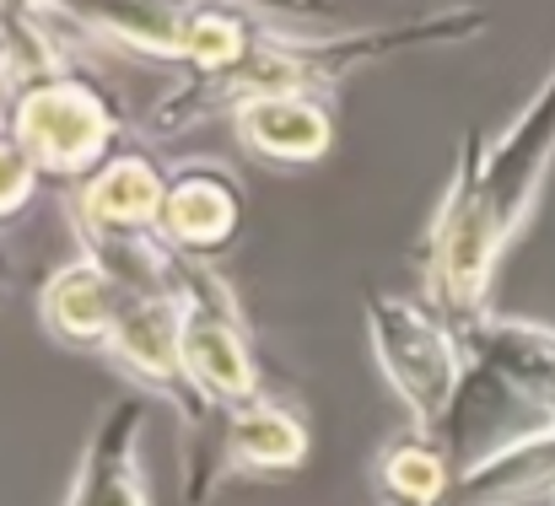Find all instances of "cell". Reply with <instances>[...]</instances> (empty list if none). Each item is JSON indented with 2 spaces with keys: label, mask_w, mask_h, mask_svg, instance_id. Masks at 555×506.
<instances>
[{
  "label": "cell",
  "mask_w": 555,
  "mask_h": 506,
  "mask_svg": "<svg viewBox=\"0 0 555 506\" xmlns=\"http://www.w3.org/2000/svg\"><path fill=\"white\" fill-rule=\"evenodd\" d=\"M555 146V87L534 103V114L491 152L464 157L453 189L442 194V210L426 232V291L431 308L464 335L486 319V286L491 270L518 232L524 210L534 205V189L545 178Z\"/></svg>",
  "instance_id": "obj_1"
},
{
  "label": "cell",
  "mask_w": 555,
  "mask_h": 506,
  "mask_svg": "<svg viewBox=\"0 0 555 506\" xmlns=\"http://www.w3.org/2000/svg\"><path fill=\"white\" fill-rule=\"evenodd\" d=\"M362 313H367L372 355H377L388 388L404 399L410 426L437 437L448 426V410H453V399L464 388V366H469L459 329L437 308H421L383 286H367Z\"/></svg>",
  "instance_id": "obj_2"
},
{
  "label": "cell",
  "mask_w": 555,
  "mask_h": 506,
  "mask_svg": "<svg viewBox=\"0 0 555 506\" xmlns=\"http://www.w3.org/2000/svg\"><path fill=\"white\" fill-rule=\"evenodd\" d=\"M163 286L179 308V350H184L189 382L221 410L259 399L254 339H248V324H243L232 291L199 259L179 254L173 243H168V259H163Z\"/></svg>",
  "instance_id": "obj_3"
},
{
  "label": "cell",
  "mask_w": 555,
  "mask_h": 506,
  "mask_svg": "<svg viewBox=\"0 0 555 506\" xmlns=\"http://www.w3.org/2000/svg\"><path fill=\"white\" fill-rule=\"evenodd\" d=\"M11 135L38 172H87L114 135V114L87 81L60 76V81H38L33 92H22Z\"/></svg>",
  "instance_id": "obj_4"
},
{
  "label": "cell",
  "mask_w": 555,
  "mask_h": 506,
  "mask_svg": "<svg viewBox=\"0 0 555 506\" xmlns=\"http://www.w3.org/2000/svg\"><path fill=\"white\" fill-rule=\"evenodd\" d=\"M119 302H125V281L114 270H103L92 254H76L70 264H60L43 291H38V319L43 329L76 350H108L114 335V319H119Z\"/></svg>",
  "instance_id": "obj_5"
},
{
  "label": "cell",
  "mask_w": 555,
  "mask_h": 506,
  "mask_svg": "<svg viewBox=\"0 0 555 506\" xmlns=\"http://www.w3.org/2000/svg\"><path fill=\"white\" fill-rule=\"evenodd\" d=\"M534 496H555V420L507 437L480 464H469L448 506H524Z\"/></svg>",
  "instance_id": "obj_6"
},
{
  "label": "cell",
  "mask_w": 555,
  "mask_h": 506,
  "mask_svg": "<svg viewBox=\"0 0 555 506\" xmlns=\"http://www.w3.org/2000/svg\"><path fill=\"white\" fill-rule=\"evenodd\" d=\"M141 431H146V404L125 399L103 415V426L92 431L76 485L65 506H146V480H141Z\"/></svg>",
  "instance_id": "obj_7"
},
{
  "label": "cell",
  "mask_w": 555,
  "mask_h": 506,
  "mask_svg": "<svg viewBox=\"0 0 555 506\" xmlns=\"http://www.w3.org/2000/svg\"><path fill=\"white\" fill-rule=\"evenodd\" d=\"M237 221H243V194H237L232 172L210 168V163H194V168H184L168 183L157 232H163L179 254L199 259V254L227 248L232 232H237Z\"/></svg>",
  "instance_id": "obj_8"
},
{
  "label": "cell",
  "mask_w": 555,
  "mask_h": 506,
  "mask_svg": "<svg viewBox=\"0 0 555 506\" xmlns=\"http://www.w3.org/2000/svg\"><path fill=\"white\" fill-rule=\"evenodd\" d=\"M308 426L297 410L275 404L270 393L221 410V464L227 475H292L308 464Z\"/></svg>",
  "instance_id": "obj_9"
},
{
  "label": "cell",
  "mask_w": 555,
  "mask_h": 506,
  "mask_svg": "<svg viewBox=\"0 0 555 506\" xmlns=\"http://www.w3.org/2000/svg\"><path fill=\"white\" fill-rule=\"evenodd\" d=\"M163 194H168V183L146 157L103 163L98 178H87V189L76 194L81 237H98V232H157Z\"/></svg>",
  "instance_id": "obj_10"
},
{
  "label": "cell",
  "mask_w": 555,
  "mask_h": 506,
  "mask_svg": "<svg viewBox=\"0 0 555 506\" xmlns=\"http://www.w3.org/2000/svg\"><path fill=\"white\" fill-rule=\"evenodd\" d=\"M237 135L275 163H319L330 152V119L319 103L297 98V92H264V98H243L237 108Z\"/></svg>",
  "instance_id": "obj_11"
},
{
  "label": "cell",
  "mask_w": 555,
  "mask_h": 506,
  "mask_svg": "<svg viewBox=\"0 0 555 506\" xmlns=\"http://www.w3.org/2000/svg\"><path fill=\"white\" fill-rule=\"evenodd\" d=\"M459 485V469L448 458V447L426 431H404L393 442H383L377 453V496L383 506H448Z\"/></svg>",
  "instance_id": "obj_12"
},
{
  "label": "cell",
  "mask_w": 555,
  "mask_h": 506,
  "mask_svg": "<svg viewBox=\"0 0 555 506\" xmlns=\"http://www.w3.org/2000/svg\"><path fill=\"white\" fill-rule=\"evenodd\" d=\"M33 183H38L33 157L16 146V135H0V221H11L33 199Z\"/></svg>",
  "instance_id": "obj_13"
},
{
  "label": "cell",
  "mask_w": 555,
  "mask_h": 506,
  "mask_svg": "<svg viewBox=\"0 0 555 506\" xmlns=\"http://www.w3.org/2000/svg\"><path fill=\"white\" fill-rule=\"evenodd\" d=\"M551 506H555V496H551Z\"/></svg>",
  "instance_id": "obj_14"
}]
</instances>
